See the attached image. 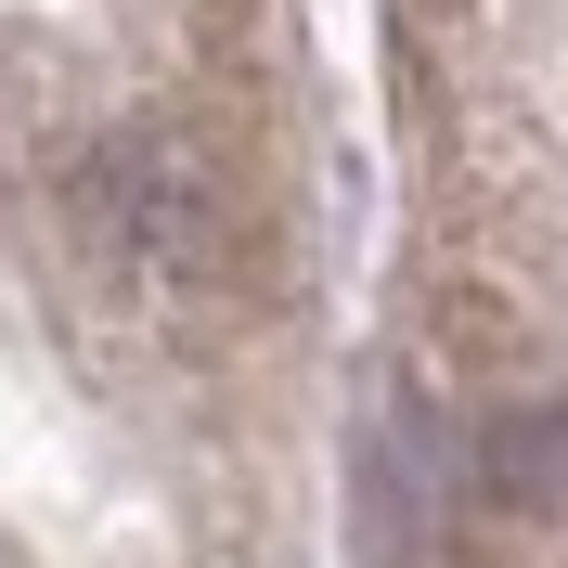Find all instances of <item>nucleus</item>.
Segmentation results:
<instances>
[{
  "instance_id": "nucleus-2",
  "label": "nucleus",
  "mask_w": 568,
  "mask_h": 568,
  "mask_svg": "<svg viewBox=\"0 0 568 568\" xmlns=\"http://www.w3.org/2000/svg\"><path fill=\"white\" fill-rule=\"evenodd\" d=\"M478 478H491L504 504H530V517H568V388L504 400L491 439H478Z\"/></svg>"
},
{
  "instance_id": "nucleus-1",
  "label": "nucleus",
  "mask_w": 568,
  "mask_h": 568,
  "mask_svg": "<svg viewBox=\"0 0 568 568\" xmlns=\"http://www.w3.org/2000/svg\"><path fill=\"white\" fill-rule=\"evenodd\" d=\"M65 207H78V233H91V246L142 258V272H207L220 233H233L207 155H194L181 130H104V142L65 169Z\"/></svg>"
}]
</instances>
